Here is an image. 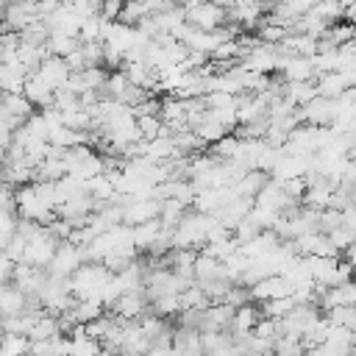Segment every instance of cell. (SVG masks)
I'll list each match as a JSON object with an SVG mask.
<instances>
[{
	"instance_id": "1",
	"label": "cell",
	"mask_w": 356,
	"mask_h": 356,
	"mask_svg": "<svg viewBox=\"0 0 356 356\" xmlns=\"http://www.w3.org/2000/svg\"><path fill=\"white\" fill-rule=\"evenodd\" d=\"M111 278V270L103 261H83L70 278L67 286L75 298H97V292L103 289V284Z\"/></svg>"
},
{
	"instance_id": "2",
	"label": "cell",
	"mask_w": 356,
	"mask_h": 356,
	"mask_svg": "<svg viewBox=\"0 0 356 356\" xmlns=\"http://www.w3.org/2000/svg\"><path fill=\"white\" fill-rule=\"evenodd\" d=\"M56 245L58 239L47 231V225H42L33 236L25 239V253H22V261L31 264V267H47L53 253H56Z\"/></svg>"
},
{
	"instance_id": "3",
	"label": "cell",
	"mask_w": 356,
	"mask_h": 356,
	"mask_svg": "<svg viewBox=\"0 0 356 356\" xmlns=\"http://www.w3.org/2000/svg\"><path fill=\"white\" fill-rule=\"evenodd\" d=\"M83 261H86V259H83V248L75 245V242H70V239H61V242L56 245V253H53V259H50V264H47L44 270H47L50 275L70 278Z\"/></svg>"
},
{
	"instance_id": "4",
	"label": "cell",
	"mask_w": 356,
	"mask_h": 356,
	"mask_svg": "<svg viewBox=\"0 0 356 356\" xmlns=\"http://www.w3.org/2000/svg\"><path fill=\"white\" fill-rule=\"evenodd\" d=\"M184 19L189 25L200 28V31H214V28H220V25L228 22V14H225L222 6L206 0V3H189V6H184Z\"/></svg>"
},
{
	"instance_id": "5",
	"label": "cell",
	"mask_w": 356,
	"mask_h": 356,
	"mask_svg": "<svg viewBox=\"0 0 356 356\" xmlns=\"http://www.w3.org/2000/svg\"><path fill=\"white\" fill-rule=\"evenodd\" d=\"M33 111H36V106L22 92H0V120L8 128L22 125Z\"/></svg>"
},
{
	"instance_id": "6",
	"label": "cell",
	"mask_w": 356,
	"mask_h": 356,
	"mask_svg": "<svg viewBox=\"0 0 356 356\" xmlns=\"http://www.w3.org/2000/svg\"><path fill=\"white\" fill-rule=\"evenodd\" d=\"M159 209H161V200L159 197H136V195H128L125 203H122V222L136 225V222L153 220V217H159Z\"/></svg>"
},
{
	"instance_id": "7",
	"label": "cell",
	"mask_w": 356,
	"mask_h": 356,
	"mask_svg": "<svg viewBox=\"0 0 356 356\" xmlns=\"http://www.w3.org/2000/svg\"><path fill=\"white\" fill-rule=\"evenodd\" d=\"M42 22L47 25V31H61V33H72V36H78L83 17H81V14H75V8H72V6L61 3V6H56L50 14H44V17H42Z\"/></svg>"
},
{
	"instance_id": "8",
	"label": "cell",
	"mask_w": 356,
	"mask_h": 356,
	"mask_svg": "<svg viewBox=\"0 0 356 356\" xmlns=\"http://www.w3.org/2000/svg\"><path fill=\"white\" fill-rule=\"evenodd\" d=\"M147 306H150V303H147L145 286H142V289H125L108 309H111V314H117V317H122V320H136Z\"/></svg>"
},
{
	"instance_id": "9",
	"label": "cell",
	"mask_w": 356,
	"mask_h": 356,
	"mask_svg": "<svg viewBox=\"0 0 356 356\" xmlns=\"http://www.w3.org/2000/svg\"><path fill=\"white\" fill-rule=\"evenodd\" d=\"M281 295H292V286H289V281H286L281 273L264 275V278H259V281L250 284V298H253L256 303L270 300V298H281Z\"/></svg>"
},
{
	"instance_id": "10",
	"label": "cell",
	"mask_w": 356,
	"mask_h": 356,
	"mask_svg": "<svg viewBox=\"0 0 356 356\" xmlns=\"http://www.w3.org/2000/svg\"><path fill=\"white\" fill-rule=\"evenodd\" d=\"M47 86H53V89H61L64 83H67V78H70V67H67V58H61V56H53V53H47L44 58H42V64L33 70Z\"/></svg>"
},
{
	"instance_id": "11",
	"label": "cell",
	"mask_w": 356,
	"mask_h": 356,
	"mask_svg": "<svg viewBox=\"0 0 356 356\" xmlns=\"http://www.w3.org/2000/svg\"><path fill=\"white\" fill-rule=\"evenodd\" d=\"M22 95H25L36 108H44V106H53L56 89L47 86L36 72H28V78H25V83H22Z\"/></svg>"
},
{
	"instance_id": "12",
	"label": "cell",
	"mask_w": 356,
	"mask_h": 356,
	"mask_svg": "<svg viewBox=\"0 0 356 356\" xmlns=\"http://www.w3.org/2000/svg\"><path fill=\"white\" fill-rule=\"evenodd\" d=\"M259 317H261V309H259L256 300H248V303L236 306L234 309V317H231V334H248V331H253V325L259 323Z\"/></svg>"
},
{
	"instance_id": "13",
	"label": "cell",
	"mask_w": 356,
	"mask_h": 356,
	"mask_svg": "<svg viewBox=\"0 0 356 356\" xmlns=\"http://www.w3.org/2000/svg\"><path fill=\"white\" fill-rule=\"evenodd\" d=\"M314 83H317V92H320L323 97H339L345 89H350V83H348V75H345L342 70L320 72V75L314 78Z\"/></svg>"
},
{
	"instance_id": "14",
	"label": "cell",
	"mask_w": 356,
	"mask_h": 356,
	"mask_svg": "<svg viewBox=\"0 0 356 356\" xmlns=\"http://www.w3.org/2000/svg\"><path fill=\"white\" fill-rule=\"evenodd\" d=\"M161 220L159 217H153V220H145V222H136V225H131V234H134V245H136V250H150V245L159 239V234H161Z\"/></svg>"
},
{
	"instance_id": "15",
	"label": "cell",
	"mask_w": 356,
	"mask_h": 356,
	"mask_svg": "<svg viewBox=\"0 0 356 356\" xmlns=\"http://www.w3.org/2000/svg\"><path fill=\"white\" fill-rule=\"evenodd\" d=\"M267 178H270V172H264V170H256V167H250L236 184H231V189H234V195H242V197H256V192L267 184Z\"/></svg>"
},
{
	"instance_id": "16",
	"label": "cell",
	"mask_w": 356,
	"mask_h": 356,
	"mask_svg": "<svg viewBox=\"0 0 356 356\" xmlns=\"http://www.w3.org/2000/svg\"><path fill=\"white\" fill-rule=\"evenodd\" d=\"M192 267H195V281H211V278H222L225 275V264L220 259L203 253V250H197Z\"/></svg>"
},
{
	"instance_id": "17",
	"label": "cell",
	"mask_w": 356,
	"mask_h": 356,
	"mask_svg": "<svg viewBox=\"0 0 356 356\" xmlns=\"http://www.w3.org/2000/svg\"><path fill=\"white\" fill-rule=\"evenodd\" d=\"M284 95L295 103V106H306L312 97H317V83L314 81H286L284 83Z\"/></svg>"
},
{
	"instance_id": "18",
	"label": "cell",
	"mask_w": 356,
	"mask_h": 356,
	"mask_svg": "<svg viewBox=\"0 0 356 356\" xmlns=\"http://www.w3.org/2000/svg\"><path fill=\"white\" fill-rule=\"evenodd\" d=\"M78 44H81L78 36H72V33H61V31H50V33H47V42H44L47 53L61 56V58H64L67 53H72Z\"/></svg>"
},
{
	"instance_id": "19",
	"label": "cell",
	"mask_w": 356,
	"mask_h": 356,
	"mask_svg": "<svg viewBox=\"0 0 356 356\" xmlns=\"http://www.w3.org/2000/svg\"><path fill=\"white\" fill-rule=\"evenodd\" d=\"M44 56H47V47H44V44H28V42H19V44H17V58L22 61V67H25L28 72H33V70L42 64Z\"/></svg>"
},
{
	"instance_id": "20",
	"label": "cell",
	"mask_w": 356,
	"mask_h": 356,
	"mask_svg": "<svg viewBox=\"0 0 356 356\" xmlns=\"http://www.w3.org/2000/svg\"><path fill=\"white\" fill-rule=\"evenodd\" d=\"M292 306H295V298H292V295H281V298H270V300H261V303H259L261 314H264V317H275V320L284 317V314H289Z\"/></svg>"
},
{
	"instance_id": "21",
	"label": "cell",
	"mask_w": 356,
	"mask_h": 356,
	"mask_svg": "<svg viewBox=\"0 0 356 356\" xmlns=\"http://www.w3.org/2000/svg\"><path fill=\"white\" fill-rule=\"evenodd\" d=\"M150 14V8L142 3V0H122V8H120V22H125V25H136L142 17H147Z\"/></svg>"
},
{
	"instance_id": "22",
	"label": "cell",
	"mask_w": 356,
	"mask_h": 356,
	"mask_svg": "<svg viewBox=\"0 0 356 356\" xmlns=\"http://www.w3.org/2000/svg\"><path fill=\"white\" fill-rule=\"evenodd\" d=\"M136 125H139V131H142V136H145V139L159 136V134H161V128H164V122H161V117H159V114H136Z\"/></svg>"
},
{
	"instance_id": "23",
	"label": "cell",
	"mask_w": 356,
	"mask_h": 356,
	"mask_svg": "<svg viewBox=\"0 0 356 356\" xmlns=\"http://www.w3.org/2000/svg\"><path fill=\"white\" fill-rule=\"evenodd\" d=\"M0 348H3V353H22V350H28V337H25V334H11V331H6V334L0 337Z\"/></svg>"
},
{
	"instance_id": "24",
	"label": "cell",
	"mask_w": 356,
	"mask_h": 356,
	"mask_svg": "<svg viewBox=\"0 0 356 356\" xmlns=\"http://www.w3.org/2000/svg\"><path fill=\"white\" fill-rule=\"evenodd\" d=\"M325 236H328V242H331V245H334L339 253H342V250H345L350 242H356V234H353V231H348L345 225H337V228H331Z\"/></svg>"
},
{
	"instance_id": "25",
	"label": "cell",
	"mask_w": 356,
	"mask_h": 356,
	"mask_svg": "<svg viewBox=\"0 0 356 356\" xmlns=\"http://www.w3.org/2000/svg\"><path fill=\"white\" fill-rule=\"evenodd\" d=\"M122 8V0H100V17L103 19H117Z\"/></svg>"
},
{
	"instance_id": "26",
	"label": "cell",
	"mask_w": 356,
	"mask_h": 356,
	"mask_svg": "<svg viewBox=\"0 0 356 356\" xmlns=\"http://www.w3.org/2000/svg\"><path fill=\"white\" fill-rule=\"evenodd\" d=\"M0 184H6V167H3V161H0Z\"/></svg>"
},
{
	"instance_id": "27",
	"label": "cell",
	"mask_w": 356,
	"mask_h": 356,
	"mask_svg": "<svg viewBox=\"0 0 356 356\" xmlns=\"http://www.w3.org/2000/svg\"><path fill=\"white\" fill-rule=\"evenodd\" d=\"M6 334V328H3V314H0V337Z\"/></svg>"
},
{
	"instance_id": "28",
	"label": "cell",
	"mask_w": 356,
	"mask_h": 356,
	"mask_svg": "<svg viewBox=\"0 0 356 356\" xmlns=\"http://www.w3.org/2000/svg\"><path fill=\"white\" fill-rule=\"evenodd\" d=\"M6 281H8V278H3V275H0V284H6Z\"/></svg>"
},
{
	"instance_id": "29",
	"label": "cell",
	"mask_w": 356,
	"mask_h": 356,
	"mask_svg": "<svg viewBox=\"0 0 356 356\" xmlns=\"http://www.w3.org/2000/svg\"><path fill=\"white\" fill-rule=\"evenodd\" d=\"M353 284H356V273H353Z\"/></svg>"
}]
</instances>
